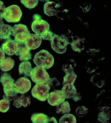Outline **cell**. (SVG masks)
I'll return each mask as SVG.
<instances>
[{
    "label": "cell",
    "instance_id": "cell-12",
    "mask_svg": "<svg viewBox=\"0 0 111 123\" xmlns=\"http://www.w3.org/2000/svg\"><path fill=\"white\" fill-rule=\"evenodd\" d=\"M42 40L40 36L36 34H29L24 43L29 50H35L40 46Z\"/></svg>",
    "mask_w": 111,
    "mask_h": 123
},
{
    "label": "cell",
    "instance_id": "cell-3",
    "mask_svg": "<svg viewBox=\"0 0 111 123\" xmlns=\"http://www.w3.org/2000/svg\"><path fill=\"white\" fill-rule=\"evenodd\" d=\"M50 43L53 50L60 54L66 52L67 46L69 44L68 39L66 36L59 35L56 34H54Z\"/></svg>",
    "mask_w": 111,
    "mask_h": 123
},
{
    "label": "cell",
    "instance_id": "cell-17",
    "mask_svg": "<svg viewBox=\"0 0 111 123\" xmlns=\"http://www.w3.org/2000/svg\"><path fill=\"white\" fill-rule=\"evenodd\" d=\"M61 91L66 98H72L77 93L75 86L72 84H67L63 85Z\"/></svg>",
    "mask_w": 111,
    "mask_h": 123
},
{
    "label": "cell",
    "instance_id": "cell-6",
    "mask_svg": "<svg viewBox=\"0 0 111 123\" xmlns=\"http://www.w3.org/2000/svg\"><path fill=\"white\" fill-rule=\"evenodd\" d=\"M30 77L32 80L36 84H44L50 78L46 69L37 66L32 69Z\"/></svg>",
    "mask_w": 111,
    "mask_h": 123
},
{
    "label": "cell",
    "instance_id": "cell-34",
    "mask_svg": "<svg viewBox=\"0 0 111 123\" xmlns=\"http://www.w3.org/2000/svg\"><path fill=\"white\" fill-rule=\"evenodd\" d=\"M5 57V53L3 49L0 48V62L2 61Z\"/></svg>",
    "mask_w": 111,
    "mask_h": 123
},
{
    "label": "cell",
    "instance_id": "cell-10",
    "mask_svg": "<svg viewBox=\"0 0 111 123\" xmlns=\"http://www.w3.org/2000/svg\"><path fill=\"white\" fill-rule=\"evenodd\" d=\"M65 98L61 90H54L49 93L47 99L49 104L56 106L65 101Z\"/></svg>",
    "mask_w": 111,
    "mask_h": 123
},
{
    "label": "cell",
    "instance_id": "cell-1",
    "mask_svg": "<svg viewBox=\"0 0 111 123\" xmlns=\"http://www.w3.org/2000/svg\"><path fill=\"white\" fill-rule=\"evenodd\" d=\"M0 82L3 87V98L9 99L10 101L15 100L18 92L16 89L15 80L12 77L7 73H4L1 76Z\"/></svg>",
    "mask_w": 111,
    "mask_h": 123
},
{
    "label": "cell",
    "instance_id": "cell-19",
    "mask_svg": "<svg viewBox=\"0 0 111 123\" xmlns=\"http://www.w3.org/2000/svg\"><path fill=\"white\" fill-rule=\"evenodd\" d=\"M32 69L30 62L26 61L22 62L19 67V75H23L25 77L30 76V73Z\"/></svg>",
    "mask_w": 111,
    "mask_h": 123
},
{
    "label": "cell",
    "instance_id": "cell-7",
    "mask_svg": "<svg viewBox=\"0 0 111 123\" xmlns=\"http://www.w3.org/2000/svg\"><path fill=\"white\" fill-rule=\"evenodd\" d=\"M50 86L45 84H36L31 91L32 96L41 101L44 102L48 98Z\"/></svg>",
    "mask_w": 111,
    "mask_h": 123
},
{
    "label": "cell",
    "instance_id": "cell-2",
    "mask_svg": "<svg viewBox=\"0 0 111 123\" xmlns=\"http://www.w3.org/2000/svg\"><path fill=\"white\" fill-rule=\"evenodd\" d=\"M37 66L48 69L52 67L54 63V57L47 51L42 50L35 54L33 60Z\"/></svg>",
    "mask_w": 111,
    "mask_h": 123
},
{
    "label": "cell",
    "instance_id": "cell-25",
    "mask_svg": "<svg viewBox=\"0 0 111 123\" xmlns=\"http://www.w3.org/2000/svg\"><path fill=\"white\" fill-rule=\"evenodd\" d=\"M77 78V75L74 71L66 74L63 79V85L65 84L74 85Z\"/></svg>",
    "mask_w": 111,
    "mask_h": 123
},
{
    "label": "cell",
    "instance_id": "cell-31",
    "mask_svg": "<svg viewBox=\"0 0 111 123\" xmlns=\"http://www.w3.org/2000/svg\"><path fill=\"white\" fill-rule=\"evenodd\" d=\"M54 34H55L49 30L44 35L40 36V37L42 39H43V40H47V41H51L53 38Z\"/></svg>",
    "mask_w": 111,
    "mask_h": 123
},
{
    "label": "cell",
    "instance_id": "cell-16",
    "mask_svg": "<svg viewBox=\"0 0 111 123\" xmlns=\"http://www.w3.org/2000/svg\"><path fill=\"white\" fill-rule=\"evenodd\" d=\"M76 38L74 39L69 44L71 45L73 51L80 53L84 49L85 39L75 37Z\"/></svg>",
    "mask_w": 111,
    "mask_h": 123
},
{
    "label": "cell",
    "instance_id": "cell-27",
    "mask_svg": "<svg viewBox=\"0 0 111 123\" xmlns=\"http://www.w3.org/2000/svg\"><path fill=\"white\" fill-rule=\"evenodd\" d=\"M10 104L9 99L3 98L0 100V111L3 113L6 112L9 109Z\"/></svg>",
    "mask_w": 111,
    "mask_h": 123
},
{
    "label": "cell",
    "instance_id": "cell-20",
    "mask_svg": "<svg viewBox=\"0 0 111 123\" xmlns=\"http://www.w3.org/2000/svg\"><path fill=\"white\" fill-rule=\"evenodd\" d=\"M15 61L10 57H5L0 62V68L2 71H7L11 70L15 65Z\"/></svg>",
    "mask_w": 111,
    "mask_h": 123
},
{
    "label": "cell",
    "instance_id": "cell-4",
    "mask_svg": "<svg viewBox=\"0 0 111 123\" xmlns=\"http://www.w3.org/2000/svg\"><path fill=\"white\" fill-rule=\"evenodd\" d=\"M22 12L19 6L12 5L6 8L3 13V18L9 23H17L20 21Z\"/></svg>",
    "mask_w": 111,
    "mask_h": 123
},
{
    "label": "cell",
    "instance_id": "cell-35",
    "mask_svg": "<svg viewBox=\"0 0 111 123\" xmlns=\"http://www.w3.org/2000/svg\"><path fill=\"white\" fill-rule=\"evenodd\" d=\"M57 123L58 122L56 121V119L54 117H48L47 121V123Z\"/></svg>",
    "mask_w": 111,
    "mask_h": 123
},
{
    "label": "cell",
    "instance_id": "cell-33",
    "mask_svg": "<svg viewBox=\"0 0 111 123\" xmlns=\"http://www.w3.org/2000/svg\"><path fill=\"white\" fill-rule=\"evenodd\" d=\"M72 99L75 102H78L80 101L81 99V96L80 93H77V94L72 98Z\"/></svg>",
    "mask_w": 111,
    "mask_h": 123
},
{
    "label": "cell",
    "instance_id": "cell-11",
    "mask_svg": "<svg viewBox=\"0 0 111 123\" xmlns=\"http://www.w3.org/2000/svg\"><path fill=\"white\" fill-rule=\"evenodd\" d=\"M15 87L18 93L24 94L29 91L31 86V81L26 77H22L15 82Z\"/></svg>",
    "mask_w": 111,
    "mask_h": 123
},
{
    "label": "cell",
    "instance_id": "cell-23",
    "mask_svg": "<svg viewBox=\"0 0 111 123\" xmlns=\"http://www.w3.org/2000/svg\"><path fill=\"white\" fill-rule=\"evenodd\" d=\"M56 106V113L58 114L69 113L71 111L70 105L67 101H64Z\"/></svg>",
    "mask_w": 111,
    "mask_h": 123
},
{
    "label": "cell",
    "instance_id": "cell-32",
    "mask_svg": "<svg viewBox=\"0 0 111 123\" xmlns=\"http://www.w3.org/2000/svg\"><path fill=\"white\" fill-rule=\"evenodd\" d=\"M6 9L3 2L0 0V18L3 19V13L4 10Z\"/></svg>",
    "mask_w": 111,
    "mask_h": 123
},
{
    "label": "cell",
    "instance_id": "cell-21",
    "mask_svg": "<svg viewBox=\"0 0 111 123\" xmlns=\"http://www.w3.org/2000/svg\"><path fill=\"white\" fill-rule=\"evenodd\" d=\"M48 117L43 113H35L32 115L31 120L33 123H47Z\"/></svg>",
    "mask_w": 111,
    "mask_h": 123
},
{
    "label": "cell",
    "instance_id": "cell-22",
    "mask_svg": "<svg viewBox=\"0 0 111 123\" xmlns=\"http://www.w3.org/2000/svg\"><path fill=\"white\" fill-rule=\"evenodd\" d=\"M104 109H102L101 112H100L98 115L97 121L100 123H108L110 119H111V112L108 111V108H104Z\"/></svg>",
    "mask_w": 111,
    "mask_h": 123
},
{
    "label": "cell",
    "instance_id": "cell-9",
    "mask_svg": "<svg viewBox=\"0 0 111 123\" xmlns=\"http://www.w3.org/2000/svg\"><path fill=\"white\" fill-rule=\"evenodd\" d=\"M18 47L19 43L10 38L5 40L1 45V48L6 54L11 56L16 53Z\"/></svg>",
    "mask_w": 111,
    "mask_h": 123
},
{
    "label": "cell",
    "instance_id": "cell-18",
    "mask_svg": "<svg viewBox=\"0 0 111 123\" xmlns=\"http://www.w3.org/2000/svg\"><path fill=\"white\" fill-rule=\"evenodd\" d=\"M31 104V99L28 96L25 95H22L19 98H16L14 100L13 105L17 108H19L23 106L25 108L29 106Z\"/></svg>",
    "mask_w": 111,
    "mask_h": 123
},
{
    "label": "cell",
    "instance_id": "cell-26",
    "mask_svg": "<svg viewBox=\"0 0 111 123\" xmlns=\"http://www.w3.org/2000/svg\"><path fill=\"white\" fill-rule=\"evenodd\" d=\"M60 123H77L75 117L71 114H65L60 119Z\"/></svg>",
    "mask_w": 111,
    "mask_h": 123
},
{
    "label": "cell",
    "instance_id": "cell-13",
    "mask_svg": "<svg viewBox=\"0 0 111 123\" xmlns=\"http://www.w3.org/2000/svg\"><path fill=\"white\" fill-rule=\"evenodd\" d=\"M15 55L18 56L22 61H28L32 58L31 50L26 46L25 43H19L18 49Z\"/></svg>",
    "mask_w": 111,
    "mask_h": 123
},
{
    "label": "cell",
    "instance_id": "cell-29",
    "mask_svg": "<svg viewBox=\"0 0 111 123\" xmlns=\"http://www.w3.org/2000/svg\"><path fill=\"white\" fill-rule=\"evenodd\" d=\"M88 109L85 106L78 107L75 111L76 114L79 117H83L86 116L88 113Z\"/></svg>",
    "mask_w": 111,
    "mask_h": 123
},
{
    "label": "cell",
    "instance_id": "cell-15",
    "mask_svg": "<svg viewBox=\"0 0 111 123\" xmlns=\"http://www.w3.org/2000/svg\"><path fill=\"white\" fill-rule=\"evenodd\" d=\"M13 28L4 23L0 24V41L6 40L10 38L12 33Z\"/></svg>",
    "mask_w": 111,
    "mask_h": 123
},
{
    "label": "cell",
    "instance_id": "cell-28",
    "mask_svg": "<svg viewBox=\"0 0 111 123\" xmlns=\"http://www.w3.org/2000/svg\"><path fill=\"white\" fill-rule=\"evenodd\" d=\"M20 2L26 7L29 9L35 8L38 3V0H21Z\"/></svg>",
    "mask_w": 111,
    "mask_h": 123
},
{
    "label": "cell",
    "instance_id": "cell-30",
    "mask_svg": "<svg viewBox=\"0 0 111 123\" xmlns=\"http://www.w3.org/2000/svg\"><path fill=\"white\" fill-rule=\"evenodd\" d=\"M45 84L48 85L50 88L54 89L55 87L60 85V83L56 78H50Z\"/></svg>",
    "mask_w": 111,
    "mask_h": 123
},
{
    "label": "cell",
    "instance_id": "cell-24",
    "mask_svg": "<svg viewBox=\"0 0 111 123\" xmlns=\"http://www.w3.org/2000/svg\"><path fill=\"white\" fill-rule=\"evenodd\" d=\"M76 65L75 61L72 59H71L67 63L63 65L62 68V70L66 74L72 73L74 71L73 70Z\"/></svg>",
    "mask_w": 111,
    "mask_h": 123
},
{
    "label": "cell",
    "instance_id": "cell-14",
    "mask_svg": "<svg viewBox=\"0 0 111 123\" xmlns=\"http://www.w3.org/2000/svg\"><path fill=\"white\" fill-rule=\"evenodd\" d=\"M60 6L59 4H56L53 1L48 0L44 5V13L48 16H54L57 13L58 9Z\"/></svg>",
    "mask_w": 111,
    "mask_h": 123
},
{
    "label": "cell",
    "instance_id": "cell-8",
    "mask_svg": "<svg viewBox=\"0 0 111 123\" xmlns=\"http://www.w3.org/2000/svg\"><path fill=\"white\" fill-rule=\"evenodd\" d=\"M29 34V30L24 24H16L13 28L12 35L14 37V40L18 43H24Z\"/></svg>",
    "mask_w": 111,
    "mask_h": 123
},
{
    "label": "cell",
    "instance_id": "cell-5",
    "mask_svg": "<svg viewBox=\"0 0 111 123\" xmlns=\"http://www.w3.org/2000/svg\"><path fill=\"white\" fill-rule=\"evenodd\" d=\"M33 19L31 24L32 29L37 35L41 36L50 30L49 24L43 19L39 14H34Z\"/></svg>",
    "mask_w": 111,
    "mask_h": 123
}]
</instances>
